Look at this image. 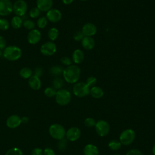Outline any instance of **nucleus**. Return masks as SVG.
Returning <instances> with one entry per match:
<instances>
[{"label": "nucleus", "instance_id": "f257e3e1", "mask_svg": "<svg viewBox=\"0 0 155 155\" xmlns=\"http://www.w3.org/2000/svg\"><path fill=\"white\" fill-rule=\"evenodd\" d=\"M64 80L69 84H74L78 82L81 75V69L78 65H70L63 71Z\"/></svg>", "mask_w": 155, "mask_h": 155}, {"label": "nucleus", "instance_id": "f03ea898", "mask_svg": "<svg viewBox=\"0 0 155 155\" xmlns=\"http://www.w3.org/2000/svg\"><path fill=\"white\" fill-rule=\"evenodd\" d=\"M2 56L7 60L15 61L21 57L22 50L18 46L8 45L2 51Z\"/></svg>", "mask_w": 155, "mask_h": 155}, {"label": "nucleus", "instance_id": "7ed1b4c3", "mask_svg": "<svg viewBox=\"0 0 155 155\" xmlns=\"http://www.w3.org/2000/svg\"><path fill=\"white\" fill-rule=\"evenodd\" d=\"M136 138V133L131 128H127L124 130L120 134L119 140L122 145L128 146L131 145Z\"/></svg>", "mask_w": 155, "mask_h": 155}, {"label": "nucleus", "instance_id": "20e7f679", "mask_svg": "<svg viewBox=\"0 0 155 155\" xmlns=\"http://www.w3.org/2000/svg\"><path fill=\"white\" fill-rule=\"evenodd\" d=\"M48 132L51 137L58 140L64 139L66 133L65 128L59 124H53L51 125L49 127Z\"/></svg>", "mask_w": 155, "mask_h": 155}, {"label": "nucleus", "instance_id": "39448f33", "mask_svg": "<svg viewBox=\"0 0 155 155\" xmlns=\"http://www.w3.org/2000/svg\"><path fill=\"white\" fill-rule=\"evenodd\" d=\"M71 99L70 92L66 89H60L56 91L55 95L56 102L61 106H64L70 103Z\"/></svg>", "mask_w": 155, "mask_h": 155}, {"label": "nucleus", "instance_id": "423d86ee", "mask_svg": "<svg viewBox=\"0 0 155 155\" xmlns=\"http://www.w3.org/2000/svg\"><path fill=\"white\" fill-rule=\"evenodd\" d=\"M95 130L100 137H105L108 134L110 130V126L108 122L105 120H99L96 122Z\"/></svg>", "mask_w": 155, "mask_h": 155}, {"label": "nucleus", "instance_id": "0eeeda50", "mask_svg": "<svg viewBox=\"0 0 155 155\" xmlns=\"http://www.w3.org/2000/svg\"><path fill=\"white\" fill-rule=\"evenodd\" d=\"M73 92L77 97H84L90 94V87L84 82H78L74 85Z\"/></svg>", "mask_w": 155, "mask_h": 155}, {"label": "nucleus", "instance_id": "6e6552de", "mask_svg": "<svg viewBox=\"0 0 155 155\" xmlns=\"http://www.w3.org/2000/svg\"><path fill=\"white\" fill-rule=\"evenodd\" d=\"M28 6L24 0H17L13 4V12L18 16H23L27 12Z\"/></svg>", "mask_w": 155, "mask_h": 155}, {"label": "nucleus", "instance_id": "1a4fd4ad", "mask_svg": "<svg viewBox=\"0 0 155 155\" xmlns=\"http://www.w3.org/2000/svg\"><path fill=\"white\" fill-rule=\"evenodd\" d=\"M57 48L56 44L53 41H47L44 43L40 48V51L42 54L46 56L53 55L56 51Z\"/></svg>", "mask_w": 155, "mask_h": 155}, {"label": "nucleus", "instance_id": "9d476101", "mask_svg": "<svg viewBox=\"0 0 155 155\" xmlns=\"http://www.w3.org/2000/svg\"><path fill=\"white\" fill-rule=\"evenodd\" d=\"M13 12V4L10 0H0V16H6Z\"/></svg>", "mask_w": 155, "mask_h": 155}, {"label": "nucleus", "instance_id": "9b49d317", "mask_svg": "<svg viewBox=\"0 0 155 155\" xmlns=\"http://www.w3.org/2000/svg\"><path fill=\"white\" fill-rule=\"evenodd\" d=\"M81 135V130L76 127H72L66 131V139L70 142H75L78 140Z\"/></svg>", "mask_w": 155, "mask_h": 155}, {"label": "nucleus", "instance_id": "f8f14e48", "mask_svg": "<svg viewBox=\"0 0 155 155\" xmlns=\"http://www.w3.org/2000/svg\"><path fill=\"white\" fill-rule=\"evenodd\" d=\"M46 18L48 21L53 23H56L61 19L62 13L56 8H51L47 12Z\"/></svg>", "mask_w": 155, "mask_h": 155}, {"label": "nucleus", "instance_id": "ddd939ff", "mask_svg": "<svg viewBox=\"0 0 155 155\" xmlns=\"http://www.w3.org/2000/svg\"><path fill=\"white\" fill-rule=\"evenodd\" d=\"M41 39V33L38 29L30 30L27 35V40L29 44L35 45L38 44Z\"/></svg>", "mask_w": 155, "mask_h": 155}, {"label": "nucleus", "instance_id": "4468645a", "mask_svg": "<svg viewBox=\"0 0 155 155\" xmlns=\"http://www.w3.org/2000/svg\"><path fill=\"white\" fill-rule=\"evenodd\" d=\"M21 118L18 115L13 114L7 118L6 125L10 128H16L21 125Z\"/></svg>", "mask_w": 155, "mask_h": 155}, {"label": "nucleus", "instance_id": "2eb2a0df", "mask_svg": "<svg viewBox=\"0 0 155 155\" xmlns=\"http://www.w3.org/2000/svg\"><path fill=\"white\" fill-rule=\"evenodd\" d=\"M53 4V0H36V7L41 12H47Z\"/></svg>", "mask_w": 155, "mask_h": 155}, {"label": "nucleus", "instance_id": "dca6fc26", "mask_svg": "<svg viewBox=\"0 0 155 155\" xmlns=\"http://www.w3.org/2000/svg\"><path fill=\"white\" fill-rule=\"evenodd\" d=\"M84 36H92L97 32V28L93 23H87L82 27L81 31Z\"/></svg>", "mask_w": 155, "mask_h": 155}, {"label": "nucleus", "instance_id": "f3484780", "mask_svg": "<svg viewBox=\"0 0 155 155\" xmlns=\"http://www.w3.org/2000/svg\"><path fill=\"white\" fill-rule=\"evenodd\" d=\"M83 153L84 155H99V150L96 145L88 143L84 147Z\"/></svg>", "mask_w": 155, "mask_h": 155}, {"label": "nucleus", "instance_id": "a211bd4d", "mask_svg": "<svg viewBox=\"0 0 155 155\" xmlns=\"http://www.w3.org/2000/svg\"><path fill=\"white\" fill-rule=\"evenodd\" d=\"M81 44L84 49L90 50L94 47L95 41L94 39L91 36H84L81 41Z\"/></svg>", "mask_w": 155, "mask_h": 155}, {"label": "nucleus", "instance_id": "6ab92c4d", "mask_svg": "<svg viewBox=\"0 0 155 155\" xmlns=\"http://www.w3.org/2000/svg\"><path fill=\"white\" fill-rule=\"evenodd\" d=\"M28 82L30 87L34 90H38L41 87V81L39 78L35 75H32L28 79Z\"/></svg>", "mask_w": 155, "mask_h": 155}, {"label": "nucleus", "instance_id": "aec40b11", "mask_svg": "<svg viewBox=\"0 0 155 155\" xmlns=\"http://www.w3.org/2000/svg\"><path fill=\"white\" fill-rule=\"evenodd\" d=\"M84 59V53L80 49L75 50L72 54V60L75 64L81 63Z\"/></svg>", "mask_w": 155, "mask_h": 155}, {"label": "nucleus", "instance_id": "412c9836", "mask_svg": "<svg viewBox=\"0 0 155 155\" xmlns=\"http://www.w3.org/2000/svg\"><path fill=\"white\" fill-rule=\"evenodd\" d=\"M90 94L94 99H100L104 96V92L101 87L94 86L90 89Z\"/></svg>", "mask_w": 155, "mask_h": 155}, {"label": "nucleus", "instance_id": "4be33fe9", "mask_svg": "<svg viewBox=\"0 0 155 155\" xmlns=\"http://www.w3.org/2000/svg\"><path fill=\"white\" fill-rule=\"evenodd\" d=\"M22 24H23V20L20 16H15L11 19L10 25L15 29L20 28L22 27Z\"/></svg>", "mask_w": 155, "mask_h": 155}, {"label": "nucleus", "instance_id": "5701e85b", "mask_svg": "<svg viewBox=\"0 0 155 155\" xmlns=\"http://www.w3.org/2000/svg\"><path fill=\"white\" fill-rule=\"evenodd\" d=\"M64 68H62V67L60 65H54L50 68L49 72L52 76L58 78V76L62 74Z\"/></svg>", "mask_w": 155, "mask_h": 155}, {"label": "nucleus", "instance_id": "b1692460", "mask_svg": "<svg viewBox=\"0 0 155 155\" xmlns=\"http://www.w3.org/2000/svg\"><path fill=\"white\" fill-rule=\"evenodd\" d=\"M108 147L112 151H117L121 148L122 144L119 140L112 139L108 142Z\"/></svg>", "mask_w": 155, "mask_h": 155}, {"label": "nucleus", "instance_id": "393cba45", "mask_svg": "<svg viewBox=\"0 0 155 155\" xmlns=\"http://www.w3.org/2000/svg\"><path fill=\"white\" fill-rule=\"evenodd\" d=\"M19 75L24 79H29L33 75V71L29 67H24L21 69Z\"/></svg>", "mask_w": 155, "mask_h": 155}, {"label": "nucleus", "instance_id": "a878e982", "mask_svg": "<svg viewBox=\"0 0 155 155\" xmlns=\"http://www.w3.org/2000/svg\"><path fill=\"white\" fill-rule=\"evenodd\" d=\"M59 36V31L55 27H52L48 31V37L51 41H55Z\"/></svg>", "mask_w": 155, "mask_h": 155}, {"label": "nucleus", "instance_id": "bb28decb", "mask_svg": "<svg viewBox=\"0 0 155 155\" xmlns=\"http://www.w3.org/2000/svg\"><path fill=\"white\" fill-rule=\"evenodd\" d=\"M52 84L53 86V88L55 90H60L64 85V80L60 78H55Z\"/></svg>", "mask_w": 155, "mask_h": 155}, {"label": "nucleus", "instance_id": "cd10ccee", "mask_svg": "<svg viewBox=\"0 0 155 155\" xmlns=\"http://www.w3.org/2000/svg\"><path fill=\"white\" fill-rule=\"evenodd\" d=\"M47 24H48V20L46 18V17H44V16L40 17L38 19V21L36 22L37 26L39 28H45L47 25Z\"/></svg>", "mask_w": 155, "mask_h": 155}, {"label": "nucleus", "instance_id": "c85d7f7f", "mask_svg": "<svg viewBox=\"0 0 155 155\" xmlns=\"http://www.w3.org/2000/svg\"><path fill=\"white\" fill-rule=\"evenodd\" d=\"M96 122V121L95 120V119L91 117H87L86 119H85V120L84 121V124L85 126L88 128L94 127Z\"/></svg>", "mask_w": 155, "mask_h": 155}, {"label": "nucleus", "instance_id": "c756f323", "mask_svg": "<svg viewBox=\"0 0 155 155\" xmlns=\"http://www.w3.org/2000/svg\"><path fill=\"white\" fill-rule=\"evenodd\" d=\"M22 25L27 30H31L33 29H35V24L33 21L30 19H26L24 21H23Z\"/></svg>", "mask_w": 155, "mask_h": 155}, {"label": "nucleus", "instance_id": "7c9ffc66", "mask_svg": "<svg viewBox=\"0 0 155 155\" xmlns=\"http://www.w3.org/2000/svg\"><path fill=\"white\" fill-rule=\"evenodd\" d=\"M5 155H23V153L20 148L14 147L9 149Z\"/></svg>", "mask_w": 155, "mask_h": 155}, {"label": "nucleus", "instance_id": "2f4dec72", "mask_svg": "<svg viewBox=\"0 0 155 155\" xmlns=\"http://www.w3.org/2000/svg\"><path fill=\"white\" fill-rule=\"evenodd\" d=\"M56 91L53 87H47L44 90V94L48 97H53L55 96Z\"/></svg>", "mask_w": 155, "mask_h": 155}, {"label": "nucleus", "instance_id": "473e14b6", "mask_svg": "<svg viewBox=\"0 0 155 155\" xmlns=\"http://www.w3.org/2000/svg\"><path fill=\"white\" fill-rule=\"evenodd\" d=\"M10 27V23L5 18H0V30H7Z\"/></svg>", "mask_w": 155, "mask_h": 155}, {"label": "nucleus", "instance_id": "72a5a7b5", "mask_svg": "<svg viewBox=\"0 0 155 155\" xmlns=\"http://www.w3.org/2000/svg\"><path fill=\"white\" fill-rule=\"evenodd\" d=\"M41 11L36 7H33L30 9L29 12V16L31 18H36L40 15Z\"/></svg>", "mask_w": 155, "mask_h": 155}, {"label": "nucleus", "instance_id": "f704fd0d", "mask_svg": "<svg viewBox=\"0 0 155 155\" xmlns=\"http://www.w3.org/2000/svg\"><path fill=\"white\" fill-rule=\"evenodd\" d=\"M97 83V79L94 76H90L87 79L85 84L89 87H93L95 86V85Z\"/></svg>", "mask_w": 155, "mask_h": 155}, {"label": "nucleus", "instance_id": "c9c22d12", "mask_svg": "<svg viewBox=\"0 0 155 155\" xmlns=\"http://www.w3.org/2000/svg\"><path fill=\"white\" fill-rule=\"evenodd\" d=\"M61 62L63 64V65H67V66H69L70 65H71V59L68 57V56H62L61 58Z\"/></svg>", "mask_w": 155, "mask_h": 155}, {"label": "nucleus", "instance_id": "e433bc0d", "mask_svg": "<svg viewBox=\"0 0 155 155\" xmlns=\"http://www.w3.org/2000/svg\"><path fill=\"white\" fill-rule=\"evenodd\" d=\"M125 155H143V154L138 149H131L126 153Z\"/></svg>", "mask_w": 155, "mask_h": 155}, {"label": "nucleus", "instance_id": "4c0bfd02", "mask_svg": "<svg viewBox=\"0 0 155 155\" xmlns=\"http://www.w3.org/2000/svg\"><path fill=\"white\" fill-rule=\"evenodd\" d=\"M84 38V35H83L82 31H77L73 35V39L76 41H82V39Z\"/></svg>", "mask_w": 155, "mask_h": 155}, {"label": "nucleus", "instance_id": "58836bf2", "mask_svg": "<svg viewBox=\"0 0 155 155\" xmlns=\"http://www.w3.org/2000/svg\"><path fill=\"white\" fill-rule=\"evenodd\" d=\"M66 140H67V139H65L64 138L59 140L58 147L60 150H64L66 148V146H67V141Z\"/></svg>", "mask_w": 155, "mask_h": 155}, {"label": "nucleus", "instance_id": "ea45409f", "mask_svg": "<svg viewBox=\"0 0 155 155\" xmlns=\"http://www.w3.org/2000/svg\"><path fill=\"white\" fill-rule=\"evenodd\" d=\"M42 74H43V69L41 67H38L35 69L33 75H35L38 78H40L41 76H42Z\"/></svg>", "mask_w": 155, "mask_h": 155}, {"label": "nucleus", "instance_id": "a19ab883", "mask_svg": "<svg viewBox=\"0 0 155 155\" xmlns=\"http://www.w3.org/2000/svg\"><path fill=\"white\" fill-rule=\"evenodd\" d=\"M31 155H43V150L40 148H35L32 150Z\"/></svg>", "mask_w": 155, "mask_h": 155}, {"label": "nucleus", "instance_id": "79ce46f5", "mask_svg": "<svg viewBox=\"0 0 155 155\" xmlns=\"http://www.w3.org/2000/svg\"><path fill=\"white\" fill-rule=\"evenodd\" d=\"M6 47V41L5 39L0 35V50H4Z\"/></svg>", "mask_w": 155, "mask_h": 155}, {"label": "nucleus", "instance_id": "37998d69", "mask_svg": "<svg viewBox=\"0 0 155 155\" xmlns=\"http://www.w3.org/2000/svg\"><path fill=\"white\" fill-rule=\"evenodd\" d=\"M43 155H56V154L51 148H47L44 150Z\"/></svg>", "mask_w": 155, "mask_h": 155}, {"label": "nucleus", "instance_id": "c03bdc74", "mask_svg": "<svg viewBox=\"0 0 155 155\" xmlns=\"http://www.w3.org/2000/svg\"><path fill=\"white\" fill-rule=\"evenodd\" d=\"M74 0H62V2L65 5H69L73 2Z\"/></svg>", "mask_w": 155, "mask_h": 155}, {"label": "nucleus", "instance_id": "a18cd8bd", "mask_svg": "<svg viewBox=\"0 0 155 155\" xmlns=\"http://www.w3.org/2000/svg\"><path fill=\"white\" fill-rule=\"evenodd\" d=\"M152 153H153V155H155V143H154V145L153 146V148H152Z\"/></svg>", "mask_w": 155, "mask_h": 155}, {"label": "nucleus", "instance_id": "49530a36", "mask_svg": "<svg viewBox=\"0 0 155 155\" xmlns=\"http://www.w3.org/2000/svg\"><path fill=\"white\" fill-rule=\"evenodd\" d=\"M2 55V51L1 50H0V57H1Z\"/></svg>", "mask_w": 155, "mask_h": 155}, {"label": "nucleus", "instance_id": "de8ad7c7", "mask_svg": "<svg viewBox=\"0 0 155 155\" xmlns=\"http://www.w3.org/2000/svg\"><path fill=\"white\" fill-rule=\"evenodd\" d=\"M80 1H87V0H80Z\"/></svg>", "mask_w": 155, "mask_h": 155}, {"label": "nucleus", "instance_id": "09e8293b", "mask_svg": "<svg viewBox=\"0 0 155 155\" xmlns=\"http://www.w3.org/2000/svg\"><path fill=\"white\" fill-rule=\"evenodd\" d=\"M113 155H120V154H113Z\"/></svg>", "mask_w": 155, "mask_h": 155}]
</instances>
